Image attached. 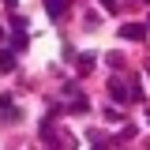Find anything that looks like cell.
I'll return each instance as SVG.
<instances>
[{"mask_svg": "<svg viewBox=\"0 0 150 150\" xmlns=\"http://www.w3.org/2000/svg\"><path fill=\"white\" fill-rule=\"evenodd\" d=\"M120 38L124 41H146V26L143 23H124L120 26Z\"/></svg>", "mask_w": 150, "mask_h": 150, "instance_id": "1", "label": "cell"}, {"mask_svg": "<svg viewBox=\"0 0 150 150\" xmlns=\"http://www.w3.org/2000/svg\"><path fill=\"white\" fill-rule=\"evenodd\" d=\"M0 71H15V49H0Z\"/></svg>", "mask_w": 150, "mask_h": 150, "instance_id": "2", "label": "cell"}, {"mask_svg": "<svg viewBox=\"0 0 150 150\" xmlns=\"http://www.w3.org/2000/svg\"><path fill=\"white\" fill-rule=\"evenodd\" d=\"M41 4H45V11H49V15H64V11H68V4H71V0H41Z\"/></svg>", "mask_w": 150, "mask_h": 150, "instance_id": "3", "label": "cell"}, {"mask_svg": "<svg viewBox=\"0 0 150 150\" xmlns=\"http://www.w3.org/2000/svg\"><path fill=\"white\" fill-rule=\"evenodd\" d=\"M109 98H116V101H128V86H124L120 79H112V83H109Z\"/></svg>", "mask_w": 150, "mask_h": 150, "instance_id": "4", "label": "cell"}, {"mask_svg": "<svg viewBox=\"0 0 150 150\" xmlns=\"http://www.w3.org/2000/svg\"><path fill=\"white\" fill-rule=\"evenodd\" d=\"M101 8H109V11H112V8H116V0H101Z\"/></svg>", "mask_w": 150, "mask_h": 150, "instance_id": "5", "label": "cell"}, {"mask_svg": "<svg viewBox=\"0 0 150 150\" xmlns=\"http://www.w3.org/2000/svg\"><path fill=\"white\" fill-rule=\"evenodd\" d=\"M0 41H4V26H0Z\"/></svg>", "mask_w": 150, "mask_h": 150, "instance_id": "6", "label": "cell"}, {"mask_svg": "<svg viewBox=\"0 0 150 150\" xmlns=\"http://www.w3.org/2000/svg\"><path fill=\"white\" fill-rule=\"evenodd\" d=\"M143 4H150V0H143Z\"/></svg>", "mask_w": 150, "mask_h": 150, "instance_id": "7", "label": "cell"}]
</instances>
